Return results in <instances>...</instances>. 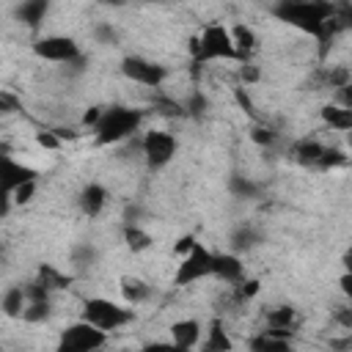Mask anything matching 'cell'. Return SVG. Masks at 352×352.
I'll return each instance as SVG.
<instances>
[{
	"label": "cell",
	"instance_id": "3957f363",
	"mask_svg": "<svg viewBox=\"0 0 352 352\" xmlns=\"http://www.w3.org/2000/svg\"><path fill=\"white\" fill-rule=\"evenodd\" d=\"M190 58L192 63H212V60H236L231 47L228 28L223 22H209L190 38Z\"/></svg>",
	"mask_w": 352,
	"mask_h": 352
},
{
	"label": "cell",
	"instance_id": "9a60e30c",
	"mask_svg": "<svg viewBox=\"0 0 352 352\" xmlns=\"http://www.w3.org/2000/svg\"><path fill=\"white\" fill-rule=\"evenodd\" d=\"M168 333H170V338H168L170 344L182 346V349H198L201 336H204V324L198 319H176L168 327Z\"/></svg>",
	"mask_w": 352,
	"mask_h": 352
},
{
	"label": "cell",
	"instance_id": "603a6c76",
	"mask_svg": "<svg viewBox=\"0 0 352 352\" xmlns=\"http://www.w3.org/2000/svg\"><path fill=\"white\" fill-rule=\"evenodd\" d=\"M319 116H322L324 126H330L333 132H346V129H352V110H346V107H338V104L327 102V104L319 110Z\"/></svg>",
	"mask_w": 352,
	"mask_h": 352
},
{
	"label": "cell",
	"instance_id": "4fadbf2b",
	"mask_svg": "<svg viewBox=\"0 0 352 352\" xmlns=\"http://www.w3.org/2000/svg\"><path fill=\"white\" fill-rule=\"evenodd\" d=\"M212 278L223 280L228 289L236 286L242 278H245V264H242V256L226 250V253H214V272Z\"/></svg>",
	"mask_w": 352,
	"mask_h": 352
},
{
	"label": "cell",
	"instance_id": "836d02e7",
	"mask_svg": "<svg viewBox=\"0 0 352 352\" xmlns=\"http://www.w3.org/2000/svg\"><path fill=\"white\" fill-rule=\"evenodd\" d=\"M96 256H99V250L91 242H80L72 248V264L74 267H91L96 261Z\"/></svg>",
	"mask_w": 352,
	"mask_h": 352
},
{
	"label": "cell",
	"instance_id": "d6a6232c",
	"mask_svg": "<svg viewBox=\"0 0 352 352\" xmlns=\"http://www.w3.org/2000/svg\"><path fill=\"white\" fill-rule=\"evenodd\" d=\"M250 140L256 146H261V148H272L278 143V132L272 126H267V124H253L250 126Z\"/></svg>",
	"mask_w": 352,
	"mask_h": 352
},
{
	"label": "cell",
	"instance_id": "4dcf8cb0",
	"mask_svg": "<svg viewBox=\"0 0 352 352\" xmlns=\"http://www.w3.org/2000/svg\"><path fill=\"white\" fill-rule=\"evenodd\" d=\"M182 107H184V116L201 118V116L209 110V96H206L201 88H195V91H190V94L182 99Z\"/></svg>",
	"mask_w": 352,
	"mask_h": 352
},
{
	"label": "cell",
	"instance_id": "8fae6325",
	"mask_svg": "<svg viewBox=\"0 0 352 352\" xmlns=\"http://www.w3.org/2000/svg\"><path fill=\"white\" fill-rule=\"evenodd\" d=\"M297 327H300V316H297V308L294 305H270L264 311V333L275 336V338H286V341H294L297 336Z\"/></svg>",
	"mask_w": 352,
	"mask_h": 352
},
{
	"label": "cell",
	"instance_id": "1f68e13d",
	"mask_svg": "<svg viewBox=\"0 0 352 352\" xmlns=\"http://www.w3.org/2000/svg\"><path fill=\"white\" fill-rule=\"evenodd\" d=\"M346 162H349V154H346L344 148H338V146H324L316 170H336V168H344Z\"/></svg>",
	"mask_w": 352,
	"mask_h": 352
},
{
	"label": "cell",
	"instance_id": "ba28073f",
	"mask_svg": "<svg viewBox=\"0 0 352 352\" xmlns=\"http://www.w3.org/2000/svg\"><path fill=\"white\" fill-rule=\"evenodd\" d=\"M33 55L47 60V63H60V66H72L82 58V50L80 44L72 38V36H63V33H47L41 38L33 41Z\"/></svg>",
	"mask_w": 352,
	"mask_h": 352
},
{
	"label": "cell",
	"instance_id": "30bf717a",
	"mask_svg": "<svg viewBox=\"0 0 352 352\" xmlns=\"http://www.w3.org/2000/svg\"><path fill=\"white\" fill-rule=\"evenodd\" d=\"M118 72L135 82V85H143V88H160L165 80H168V69L151 58H143V55H124L121 63H118Z\"/></svg>",
	"mask_w": 352,
	"mask_h": 352
},
{
	"label": "cell",
	"instance_id": "5b68a950",
	"mask_svg": "<svg viewBox=\"0 0 352 352\" xmlns=\"http://www.w3.org/2000/svg\"><path fill=\"white\" fill-rule=\"evenodd\" d=\"M214 272V250H209L204 242H195L179 261L176 272H173V286L179 289H187L198 280H206L212 278Z\"/></svg>",
	"mask_w": 352,
	"mask_h": 352
},
{
	"label": "cell",
	"instance_id": "52a82bcc",
	"mask_svg": "<svg viewBox=\"0 0 352 352\" xmlns=\"http://www.w3.org/2000/svg\"><path fill=\"white\" fill-rule=\"evenodd\" d=\"M104 344H107V336L102 330L77 319V322L66 324L58 333V341H55L52 352H94V349H102Z\"/></svg>",
	"mask_w": 352,
	"mask_h": 352
},
{
	"label": "cell",
	"instance_id": "8d00e7d4",
	"mask_svg": "<svg viewBox=\"0 0 352 352\" xmlns=\"http://www.w3.org/2000/svg\"><path fill=\"white\" fill-rule=\"evenodd\" d=\"M140 352H195V349H182L170 341H148V344L140 346Z\"/></svg>",
	"mask_w": 352,
	"mask_h": 352
},
{
	"label": "cell",
	"instance_id": "e575fe53",
	"mask_svg": "<svg viewBox=\"0 0 352 352\" xmlns=\"http://www.w3.org/2000/svg\"><path fill=\"white\" fill-rule=\"evenodd\" d=\"M94 38H96V44L116 47V44H118V30H116L113 22H96V25H94Z\"/></svg>",
	"mask_w": 352,
	"mask_h": 352
},
{
	"label": "cell",
	"instance_id": "f1b7e54d",
	"mask_svg": "<svg viewBox=\"0 0 352 352\" xmlns=\"http://www.w3.org/2000/svg\"><path fill=\"white\" fill-rule=\"evenodd\" d=\"M52 316V300H41V302H25L19 319L25 324H44Z\"/></svg>",
	"mask_w": 352,
	"mask_h": 352
},
{
	"label": "cell",
	"instance_id": "ffe728a7",
	"mask_svg": "<svg viewBox=\"0 0 352 352\" xmlns=\"http://www.w3.org/2000/svg\"><path fill=\"white\" fill-rule=\"evenodd\" d=\"M228 242H231V253L242 256V253H250L253 248H258V245L264 242V236H261V231H258L256 226L242 223V226H236V228L231 231Z\"/></svg>",
	"mask_w": 352,
	"mask_h": 352
},
{
	"label": "cell",
	"instance_id": "7c38bea8",
	"mask_svg": "<svg viewBox=\"0 0 352 352\" xmlns=\"http://www.w3.org/2000/svg\"><path fill=\"white\" fill-rule=\"evenodd\" d=\"M107 187L102 184V182H88L82 190H80V195H77V206H80V212L85 214V217H99L102 212H104V206H107Z\"/></svg>",
	"mask_w": 352,
	"mask_h": 352
},
{
	"label": "cell",
	"instance_id": "7a4b0ae2",
	"mask_svg": "<svg viewBox=\"0 0 352 352\" xmlns=\"http://www.w3.org/2000/svg\"><path fill=\"white\" fill-rule=\"evenodd\" d=\"M143 110L140 107H129V104H110L102 107L99 124L94 126V140L99 146H116L126 138H132L140 124H143Z\"/></svg>",
	"mask_w": 352,
	"mask_h": 352
},
{
	"label": "cell",
	"instance_id": "44dd1931",
	"mask_svg": "<svg viewBox=\"0 0 352 352\" xmlns=\"http://www.w3.org/2000/svg\"><path fill=\"white\" fill-rule=\"evenodd\" d=\"M47 11H50V3H47V0H28V3H19V6L14 8V16H16L25 28L36 30V28L44 22Z\"/></svg>",
	"mask_w": 352,
	"mask_h": 352
},
{
	"label": "cell",
	"instance_id": "4316f807",
	"mask_svg": "<svg viewBox=\"0 0 352 352\" xmlns=\"http://www.w3.org/2000/svg\"><path fill=\"white\" fill-rule=\"evenodd\" d=\"M25 286H8L3 294H0V311L6 314V316H11V319H16L19 314H22V308H25Z\"/></svg>",
	"mask_w": 352,
	"mask_h": 352
},
{
	"label": "cell",
	"instance_id": "ab89813d",
	"mask_svg": "<svg viewBox=\"0 0 352 352\" xmlns=\"http://www.w3.org/2000/svg\"><path fill=\"white\" fill-rule=\"evenodd\" d=\"M336 322H338L344 330H349V327H352V308H349V305H338V308H336Z\"/></svg>",
	"mask_w": 352,
	"mask_h": 352
},
{
	"label": "cell",
	"instance_id": "d590c367",
	"mask_svg": "<svg viewBox=\"0 0 352 352\" xmlns=\"http://www.w3.org/2000/svg\"><path fill=\"white\" fill-rule=\"evenodd\" d=\"M19 96L16 94H11V91H6V88H0V116H11V113H16L19 110Z\"/></svg>",
	"mask_w": 352,
	"mask_h": 352
},
{
	"label": "cell",
	"instance_id": "f546056e",
	"mask_svg": "<svg viewBox=\"0 0 352 352\" xmlns=\"http://www.w3.org/2000/svg\"><path fill=\"white\" fill-rule=\"evenodd\" d=\"M151 107H154L157 116H165V118H187L184 107H182V99H173V96H165V94H157Z\"/></svg>",
	"mask_w": 352,
	"mask_h": 352
},
{
	"label": "cell",
	"instance_id": "ac0fdd59",
	"mask_svg": "<svg viewBox=\"0 0 352 352\" xmlns=\"http://www.w3.org/2000/svg\"><path fill=\"white\" fill-rule=\"evenodd\" d=\"M234 349V341L223 324V319H212L209 327L204 330L201 336V344H198V352H231Z\"/></svg>",
	"mask_w": 352,
	"mask_h": 352
},
{
	"label": "cell",
	"instance_id": "277c9868",
	"mask_svg": "<svg viewBox=\"0 0 352 352\" xmlns=\"http://www.w3.org/2000/svg\"><path fill=\"white\" fill-rule=\"evenodd\" d=\"M82 322L94 324L96 330H102L104 336L126 327L135 322V308L124 305V302H116L110 297H88L82 302V314H80Z\"/></svg>",
	"mask_w": 352,
	"mask_h": 352
},
{
	"label": "cell",
	"instance_id": "8992f818",
	"mask_svg": "<svg viewBox=\"0 0 352 352\" xmlns=\"http://www.w3.org/2000/svg\"><path fill=\"white\" fill-rule=\"evenodd\" d=\"M28 182H38V170L30 168V165H25L22 160H16V157H11V154H6L0 148V217L11 206L14 190L22 187V184H28Z\"/></svg>",
	"mask_w": 352,
	"mask_h": 352
},
{
	"label": "cell",
	"instance_id": "74e56055",
	"mask_svg": "<svg viewBox=\"0 0 352 352\" xmlns=\"http://www.w3.org/2000/svg\"><path fill=\"white\" fill-rule=\"evenodd\" d=\"M33 192H36V182H28V184H22V187L14 190L11 204H14V206H22V204H28V201L33 198Z\"/></svg>",
	"mask_w": 352,
	"mask_h": 352
},
{
	"label": "cell",
	"instance_id": "2e32d148",
	"mask_svg": "<svg viewBox=\"0 0 352 352\" xmlns=\"http://www.w3.org/2000/svg\"><path fill=\"white\" fill-rule=\"evenodd\" d=\"M118 292H121L124 305H129V308L148 302V300H151V294H154L151 283H148V280H143V278H138V275H124V278L118 280Z\"/></svg>",
	"mask_w": 352,
	"mask_h": 352
},
{
	"label": "cell",
	"instance_id": "7402d4cb",
	"mask_svg": "<svg viewBox=\"0 0 352 352\" xmlns=\"http://www.w3.org/2000/svg\"><path fill=\"white\" fill-rule=\"evenodd\" d=\"M248 352H294V344L286 338H275L264 330L248 338Z\"/></svg>",
	"mask_w": 352,
	"mask_h": 352
},
{
	"label": "cell",
	"instance_id": "cb8c5ba5",
	"mask_svg": "<svg viewBox=\"0 0 352 352\" xmlns=\"http://www.w3.org/2000/svg\"><path fill=\"white\" fill-rule=\"evenodd\" d=\"M124 242L132 253H143L154 245V236L140 226V223H124Z\"/></svg>",
	"mask_w": 352,
	"mask_h": 352
},
{
	"label": "cell",
	"instance_id": "ee69618b",
	"mask_svg": "<svg viewBox=\"0 0 352 352\" xmlns=\"http://www.w3.org/2000/svg\"><path fill=\"white\" fill-rule=\"evenodd\" d=\"M11 352H28V349H11Z\"/></svg>",
	"mask_w": 352,
	"mask_h": 352
},
{
	"label": "cell",
	"instance_id": "83f0119b",
	"mask_svg": "<svg viewBox=\"0 0 352 352\" xmlns=\"http://www.w3.org/2000/svg\"><path fill=\"white\" fill-rule=\"evenodd\" d=\"M261 292V280L258 278H242L236 286H231V302L236 305V308H242V305H248L256 294Z\"/></svg>",
	"mask_w": 352,
	"mask_h": 352
},
{
	"label": "cell",
	"instance_id": "5bb4252c",
	"mask_svg": "<svg viewBox=\"0 0 352 352\" xmlns=\"http://www.w3.org/2000/svg\"><path fill=\"white\" fill-rule=\"evenodd\" d=\"M319 91H338V88H346L352 82V74L344 63H324L314 72V80H311Z\"/></svg>",
	"mask_w": 352,
	"mask_h": 352
},
{
	"label": "cell",
	"instance_id": "484cf974",
	"mask_svg": "<svg viewBox=\"0 0 352 352\" xmlns=\"http://www.w3.org/2000/svg\"><path fill=\"white\" fill-rule=\"evenodd\" d=\"M228 192H231L234 198H242V201H253V198H258V195H261V184H258V182H253L250 176L234 173V176L228 179Z\"/></svg>",
	"mask_w": 352,
	"mask_h": 352
},
{
	"label": "cell",
	"instance_id": "7bdbcfd3",
	"mask_svg": "<svg viewBox=\"0 0 352 352\" xmlns=\"http://www.w3.org/2000/svg\"><path fill=\"white\" fill-rule=\"evenodd\" d=\"M3 261H6V248L0 245V264H3Z\"/></svg>",
	"mask_w": 352,
	"mask_h": 352
},
{
	"label": "cell",
	"instance_id": "6da1fadb",
	"mask_svg": "<svg viewBox=\"0 0 352 352\" xmlns=\"http://www.w3.org/2000/svg\"><path fill=\"white\" fill-rule=\"evenodd\" d=\"M272 14L280 22L314 36L319 41L322 58L333 47L336 36L346 28L341 19H336V3H327V0H283L272 6Z\"/></svg>",
	"mask_w": 352,
	"mask_h": 352
},
{
	"label": "cell",
	"instance_id": "f6af8a7d",
	"mask_svg": "<svg viewBox=\"0 0 352 352\" xmlns=\"http://www.w3.org/2000/svg\"><path fill=\"white\" fill-rule=\"evenodd\" d=\"M94 352H104V346H102V349H94Z\"/></svg>",
	"mask_w": 352,
	"mask_h": 352
},
{
	"label": "cell",
	"instance_id": "9c48e42d",
	"mask_svg": "<svg viewBox=\"0 0 352 352\" xmlns=\"http://www.w3.org/2000/svg\"><path fill=\"white\" fill-rule=\"evenodd\" d=\"M176 151H179V140H176V135L168 132V129H148V132H143V138H140V154H143L148 170L165 168V165L176 157Z\"/></svg>",
	"mask_w": 352,
	"mask_h": 352
},
{
	"label": "cell",
	"instance_id": "d4e9b609",
	"mask_svg": "<svg viewBox=\"0 0 352 352\" xmlns=\"http://www.w3.org/2000/svg\"><path fill=\"white\" fill-rule=\"evenodd\" d=\"M36 280H38L50 294H55V292H60V289H66V286L72 283V275L55 270L52 264H41L38 272H36Z\"/></svg>",
	"mask_w": 352,
	"mask_h": 352
},
{
	"label": "cell",
	"instance_id": "f35d334b",
	"mask_svg": "<svg viewBox=\"0 0 352 352\" xmlns=\"http://www.w3.org/2000/svg\"><path fill=\"white\" fill-rule=\"evenodd\" d=\"M36 143H38L41 148H60V146H63L52 129H41V132H36Z\"/></svg>",
	"mask_w": 352,
	"mask_h": 352
},
{
	"label": "cell",
	"instance_id": "d6986e66",
	"mask_svg": "<svg viewBox=\"0 0 352 352\" xmlns=\"http://www.w3.org/2000/svg\"><path fill=\"white\" fill-rule=\"evenodd\" d=\"M228 36H231V47L236 52V60L239 63H248V58L256 52V44H258L253 28L245 25V22H236V25L228 28Z\"/></svg>",
	"mask_w": 352,
	"mask_h": 352
},
{
	"label": "cell",
	"instance_id": "b9f144b4",
	"mask_svg": "<svg viewBox=\"0 0 352 352\" xmlns=\"http://www.w3.org/2000/svg\"><path fill=\"white\" fill-rule=\"evenodd\" d=\"M195 242H198V239H195L192 234H187V236L176 239V245H173V253H176V256H184V253H187V250H190V248H192Z\"/></svg>",
	"mask_w": 352,
	"mask_h": 352
},
{
	"label": "cell",
	"instance_id": "e0dca14e",
	"mask_svg": "<svg viewBox=\"0 0 352 352\" xmlns=\"http://www.w3.org/2000/svg\"><path fill=\"white\" fill-rule=\"evenodd\" d=\"M322 151H324V143L316 140V138H300V140H294V143L289 146V157H292L297 165L314 168V170H316V165H319V160H322Z\"/></svg>",
	"mask_w": 352,
	"mask_h": 352
},
{
	"label": "cell",
	"instance_id": "60d3db41",
	"mask_svg": "<svg viewBox=\"0 0 352 352\" xmlns=\"http://www.w3.org/2000/svg\"><path fill=\"white\" fill-rule=\"evenodd\" d=\"M99 116H102V107H88V110L82 113V126H88V129L94 132V126L99 124Z\"/></svg>",
	"mask_w": 352,
	"mask_h": 352
}]
</instances>
